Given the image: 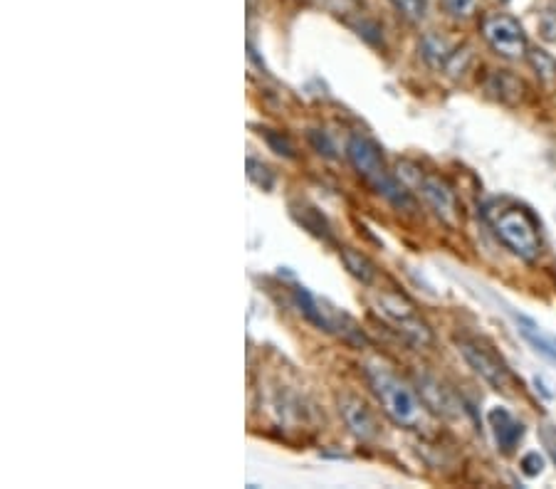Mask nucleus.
<instances>
[{
    "label": "nucleus",
    "instance_id": "obj_9",
    "mask_svg": "<svg viewBox=\"0 0 556 489\" xmlns=\"http://www.w3.org/2000/svg\"><path fill=\"white\" fill-rule=\"evenodd\" d=\"M418 393H421L423 403L435 413L445 415V418H455L460 413V403L443 383H438L430 376H418Z\"/></svg>",
    "mask_w": 556,
    "mask_h": 489
},
{
    "label": "nucleus",
    "instance_id": "obj_11",
    "mask_svg": "<svg viewBox=\"0 0 556 489\" xmlns=\"http://www.w3.org/2000/svg\"><path fill=\"white\" fill-rule=\"evenodd\" d=\"M485 89L490 97L500 99L505 104H514L519 97H522V82L517 77L510 75V72H492L490 77L485 80Z\"/></svg>",
    "mask_w": 556,
    "mask_h": 489
},
{
    "label": "nucleus",
    "instance_id": "obj_22",
    "mask_svg": "<svg viewBox=\"0 0 556 489\" xmlns=\"http://www.w3.org/2000/svg\"><path fill=\"white\" fill-rule=\"evenodd\" d=\"M265 136H267V141H270V146L277 151V154L287 156V159H292V156H295V149H292V144H290V139H287V136L275 134V131H267Z\"/></svg>",
    "mask_w": 556,
    "mask_h": 489
},
{
    "label": "nucleus",
    "instance_id": "obj_5",
    "mask_svg": "<svg viewBox=\"0 0 556 489\" xmlns=\"http://www.w3.org/2000/svg\"><path fill=\"white\" fill-rule=\"evenodd\" d=\"M379 312L384 314L386 322H391L408 341H413L416 346H428L430 341H433V331H430V326L423 322L421 314L416 312V307H413L403 294H393V292L381 294Z\"/></svg>",
    "mask_w": 556,
    "mask_h": 489
},
{
    "label": "nucleus",
    "instance_id": "obj_1",
    "mask_svg": "<svg viewBox=\"0 0 556 489\" xmlns=\"http://www.w3.org/2000/svg\"><path fill=\"white\" fill-rule=\"evenodd\" d=\"M346 156H349L351 166L356 168L361 178L374 188L379 196H384L393 208L398 210H413L416 208V201H413L411 191L393 176L391 171L386 168L384 156H381V149L366 136H351L349 144H346Z\"/></svg>",
    "mask_w": 556,
    "mask_h": 489
},
{
    "label": "nucleus",
    "instance_id": "obj_2",
    "mask_svg": "<svg viewBox=\"0 0 556 489\" xmlns=\"http://www.w3.org/2000/svg\"><path fill=\"white\" fill-rule=\"evenodd\" d=\"M366 378H369L371 391L379 398L381 408H384V413L393 423L408 430H421L426 425L428 406L418 401L416 393L401 378H396L388 368L379 364L366 366Z\"/></svg>",
    "mask_w": 556,
    "mask_h": 489
},
{
    "label": "nucleus",
    "instance_id": "obj_8",
    "mask_svg": "<svg viewBox=\"0 0 556 489\" xmlns=\"http://www.w3.org/2000/svg\"><path fill=\"white\" fill-rule=\"evenodd\" d=\"M339 406H342L339 410H342L346 420V428L354 433V438H359L361 443H369V440H374L376 435H379L374 415L369 413V408H366L364 403L356 401V398H342Z\"/></svg>",
    "mask_w": 556,
    "mask_h": 489
},
{
    "label": "nucleus",
    "instance_id": "obj_13",
    "mask_svg": "<svg viewBox=\"0 0 556 489\" xmlns=\"http://www.w3.org/2000/svg\"><path fill=\"white\" fill-rule=\"evenodd\" d=\"M514 319H517V324H519V334H522L524 339H527L529 344L539 351V354H544L547 359L556 361V336L544 334V331L539 329V326L534 324L529 317H519V314H514Z\"/></svg>",
    "mask_w": 556,
    "mask_h": 489
},
{
    "label": "nucleus",
    "instance_id": "obj_24",
    "mask_svg": "<svg viewBox=\"0 0 556 489\" xmlns=\"http://www.w3.org/2000/svg\"><path fill=\"white\" fill-rule=\"evenodd\" d=\"M309 141H312V144L317 146L319 154H324V156H329V159H334V146H332V141H329L327 136L322 134V131H312V134H309Z\"/></svg>",
    "mask_w": 556,
    "mask_h": 489
},
{
    "label": "nucleus",
    "instance_id": "obj_6",
    "mask_svg": "<svg viewBox=\"0 0 556 489\" xmlns=\"http://www.w3.org/2000/svg\"><path fill=\"white\" fill-rule=\"evenodd\" d=\"M482 35H485L487 45L497 52V55L507 57V60H517V57L527 55V35H524L522 25L512 18V15H490L482 23Z\"/></svg>",
    "mask_w": 556,
    "mask_h": 489
},
{
    "label": "nucleus",
    "instance_id": "obj_10",
    "mask_svg": "<svg viewBox=\"0 0 556 489\" xmlns=\"http://www.w3.org/2000/svg\"><path fill=\"white\" fill-rule=\"evenodd\" d=\"M487 420H490V428L492 433H495L497 448L505 452V455H510L524 435L522 423H517V420L512 418L510 410L505 408H492L490 413H487Z\"/></svg>",
    "mask_w": 556,
    "mask_h": 489
},
{
    "label": "nucleus",
    "instance_id": "obj_19",
    "mask_svg": "<svg viewBox=\"0 0 556 489\" xmlns=\"http://www.w3.org/2000/svg\"><path fill=\"white\" fill-rule=\"evenodd\" d=\"M248 176L250 181H255L260 188H272V183H275V176L270 173V168L262 166V163H257L255 159H248Z\"/></svg>",
    "mask_w": 556,
    "mask_h": 489
},
{
    "label": "nucleus",
    "instance_id": "obj_4",
    "mask_svg": "<svg viewBox=\"0 0 556 489\" xmlns=\"http://www.w3.org/2000/svg\"><path fill=\"white\" fill-rule=\"evenodd\" d=\"M458 346H460V354H463V359L468 361V366L482 378V381L490 383L495 391L512 393V388H514L512 371L507 368L505 361H502L500 356L490 349V346H485L482 341H477V339H460Z\"/></svg>",
    "mask_w": 556,
    "mask_h": 489
},
{
    "label": "nucleus",
    "instance_id": "obj_15",
    "mask_svg": "<svg viewBox=\"0 0 556 489\" xmlns=\"http://www.w3.org/2000/svg\"><path fill=\"white\" fill-rule=\"evenodd\" d=\"M339 252H342L346 270H349L351 275L361 282V285H374L379 272H376V265L369 260V257L361 255V252H356V250H351V247H342Z\"/></svg>",
    "mask_w": 556,
    "mask_h": 489
},
{
    "label": "nucleus",
    "instance_id": "obj_14",
    "mask_svg": "<svg viewBox=\"0 0 556 489\" xmlns=\"http://www.w3.org/2000/svg\"><path fill=\"white\" fill-rule=\"evenodd\" d=\"M292 215H295L297 223H300L302 228H307L312 235H317V238H324V240H332V233H329L327 220H324V215L319 213L314 205L292 203Z\"/></svg>",
    "mask_w": 556,
    "mask_h": 489
},
{
    "label": "nucleus",
    "instance_id": "obj_3",
    "mask_svg": "<svg viewBox=\"0 0 556 489\" xmlns=\"http://www.w3.org/2000/svg\"><path fill=\"white\" fill-rule=\"evenodd\" d=\"M492 230L517 257L534 262L542 252V240H539L537 220L524 208H497L490 213Z\"/></svg>",
    "mask_w": 556,
    "mask_h": 489
},
{
    "label": "nucleus",
    "instance_id": "obj_18",
    "mask_svg": "<svg viewBox=\"0 0 556 489\" xmlns=\"http://www.w3.org/2000/svg\"><path fill=\"white\" fill-rule=\"evenodd\" d=\"M440 5L455 20H468L477 10V0H440Z\"/></svg>",
    "mask_w": 556,
    "mask_h": 489
},
{
    "label": "nucleus",
    "instance_id": "obj_20",
    "mask_svg": "<svg viewBox=\"0 0 556 489\" xmlns=\"http://www.w3.org/2000/svg\"><path fill=\"white\" fill-rule=\"evenodd\" d=\"M539 33L547 42H556V8H547L539 15Z\"/></svg>",
    "mask_w": 556,
    "mask_h": 489
},
{
    "label": "nucleus",
    "instance_id": "obj_23",
    "mask_svg": "<svg viewBox=\"0 0 556 489\" xmlns=\"http://www.w3.org/2000/svg\"><path fill=\"white\" fill-rule=\"evenodd\" d=\"M539 438H542L544 448H547L549 457H552L556 465V428H552V425H542V428H539Z\"/></svg>",
    "mask_w": 556,
    "mask_h": 489
},
{
    "label": "nucleus",
    "instance_id": "obj_16",
    "mask_svg": "<svg viewBox=\"0 0 556 489\" xmlns=\"http://www.w3.org/2000/svg\"><path fill=\"white\" fill-rule=\"evenodd\" d=\"M391 5L408 23H421L428 15V0H391Z\"/></svg>",
    "mask_w": 556,
    "mask_h": 489
},
{
    "label": "nucleus",
    "instance_id": "obj_12",
    "mask_svg": "<svg viewBox=\"0 0 556 489\" xmlns=\"http://www.w3.org/2000/svg\"><path fill=\"white\" fill-rule=\"evenodd\" d=\"M421 55H423V60L433 67V70H445V67L450 65V60L455 57V52H453V47H450L448 40L440 38V35H435V33H428V35H423V40H421Z\"/></svg>",
    "mask_w": 556,
    "mask_h": 489
},
{
    "label": "nucleus",
    "instance_id": "obj_7",
    "mask_svg": "<svg viewBox=\"0 0 556 489\" xmlns=\"http://www.w3.org/2000/svg\"><path fill=\"white\" fill-rule=\"evenodd\" d=\"M418 188H421L423 198L430 208L435 210L440 220H445L448 225L458 223V198L455 191L438 176H418Z\"/></svg>",
    "mask_w": 556,
    "mask_h": 489
},
{
    "label": "nucleus",
    "instance_id": "obj_17",
    "mask_svg": "<svg viewBox=\"0 0 556 489\" xmlns=\"http://www.w3.org/2000/svg\"><path fill=\"white\" fill-rule=\"evenodd\" d=\"M529 62H532V67L537 70V75L544 77V80H554L556 77V60L549 55V52L532 50L529 52Z\"/></svg>",
    "mask_w": 556,
    "mask_h": 489
},
{
    "label": "nucleus",
    "instance_id": "obj_21",
    "mask_svg": "<svg viewBox=\"0 0 556 489\" xmlns=\"http://www.w3.org/2000/svg\"><path fill=\"white\" fill-rule=\"evenodd\" d=\"M542 470H544V460L539 452H527V455L522 457V472L527 477L542 475Z\"/></svg>",
    "mask_w": 556,
    "mask_h": 489
}]
</instances>
